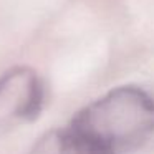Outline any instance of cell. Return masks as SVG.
Returning <instances> with one entry per match:
<instances>
[{"label": "cell", "mask_w": 154, "mask_h": 154, "mask_svg": "<svg viewBox=\"0 0 154 154\" xmlns=\"http://www.w3.org/2000/svg\"><path fill=\"white\" fill-rule=\"evenodd\" d=\"M45 90L37 71L28 66L8 70L0 78V134L40 114Z\"/></svg>", "instance_id": "obj_2"}, {"label": "cell", "mask_w": 154, "mask_h": 154, "mask_svg": "<svg viewBox=\"0 0 154 154\" xmlns=\"http://www.w3.org/2000/svg\"><path fill=\"white\" fill-rule=\"evenodd\" d=\"M152 134L154 98L137 86H119L42 137L33 154H128Z\"/></svg>", "instance_id": "obj_1"}]
</instances>
